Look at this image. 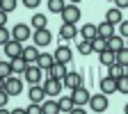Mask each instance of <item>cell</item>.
Returning <instances> with one entry per match:
<instances>
[{"mask_svg": "<svg viewBox=\"0 0 128 114\" xmlns=\"http://www.w3.org/2000/svg\"><path fill=\"white\" fill-rule=\"evenodd\" d=\"M2 53H5V57H9V59L21 57V53H23V43L16 41V39H9V41L2 46Z\"/></svg>", "mask_w": 128, "mask_h": 114, "instance_id": "cell-5", "label": "cell"}, {"mask_svg": "<svg viewBox=\"0 0 128 114\" xmlns=\"http://www.w3.org/2000/svg\"><path fill=\"white\" fill-rule=\"evenodd\" d=\"M46 16L44 14H34V16H32V27H34V30H44L46 27Z\"/></svg>", "mask_w": 128, "mask_h": 114, "instance_id": "cell-29", "label": "cell"}, {"mask_svg": "<svg viewBox=\"0 0 128 114\" xmlns=\"http://www.w3.org/2000/svg\"><path fill=\"white\" fill-rule=\"evenodd\" d=\"M126 48V39L124 37H119V34H112L110 39H108V50H112V53H119V50H124Z\"/></svg>", "mask_w": 128, "mask_h": 114, "instance_id": "cell-15", "label": "cell"}, {"mask_svg": "<svg viewBox=\"0 0 128 114\" xmlns=\"http://www.w3.org/2000/svg\"><path fill=\"white\" fill-rule=\"evenodd\" d=\"M7 101H9V94L2 89V91H0V107H5V105H7Z\"/></svg>", "mask_w": 128, "mask_h": 114, "instance_id": "cell-39", "label": "cell"}, {"mask_svg": "<svg viewBox=\"0 0 128 114\" xmlns=\"http://www.w3.org/2000/svg\"><path fill=\"white\" fill-rule=\"evenodd\" d=\"M108 75L114 78V80H119L121 75H126V69L121 66V64H112V66H108Z\"/></svg>", "mask_w": 128, "mask_h": 114, "instance_id": "cell-27", "label": "cell"}, {"mask_svg": "<svg viewBox=\"0 0 128 114\" xmlns=\"http://www.w3.org/2000/svg\"><path fill=\"white\" fill-rule=\"evenodd\" d=\"M105 21H108V23H112V25H119V23L124 21V16H121V9L112 7V9L105 14Z\"/></svg>", "mask_w": 128, "mask_h": 114, "instance_id": "cell-21", "label": "cell"}, {"mask_svg": "<svg viewBox=\"0 0 128 114\" xmlns=\"http://www.w3.org/2000/svg\"><path fill=\"white\" fill-rule=\"evenodd\" d=\"M21 57H23L28 64H37V57H39V48H37V46H28V48H23Z\"/></svg>", "mask_w": 128, "mask_h": 114, "instance_id": "cell-18", "label": "cell"}, {"mask_svg": "<svg viewBox=\"0 0 128 114\" xmlns=\"http://www.w3.org/2000/svg\"><path fill=\"white\" fill-rule=\"evenodd\" d=\"M117 64H121L124 69L128 66V48H124V50H119V53H117Z\"/></svg>", "mask_w": 128, "mask_h": 114, "instance_id": "cell-34", "label": "cell"}, {"mask_svg": "<svg viewBox=\"0 0 128 114\" xmlns=\"http://www.w3.org/2000/svg\"><path fill=\"white\" fill-rule=\"evenodd\" d=\"M9 39H12V34L7 32V27H0V46H5Z\"/></svg>", "mask_w": 128, "mask_h": 114, "instance_id": "cell-35", "label": "cell"}, {"mask_svg": "<svg viewBox=\"0 0 128 114\" xmlns=\"http://www.w3.org/2000/svg\"><path fill=\"white\" fill-rule=\"evenodd\" d=\"M96 34H98L101 39H110L112 34H114V25L108 23V21H103L101 25H96Z\"/></svg>", "mask_w": 128, "mask_h": 114, "instance_id": "cell-17", "label": "cell"}, {"mask_svg": "<svg viewBox=\"0 0 128 114\" xmlns=\"http://www.w3.org/2000/svg\"><path fill=\"white\" fill-rule=\"evenodd\" d=\"M12 114H28V110H23V107H16V110H12Z\"/></svg>", "mask_w": 128, "mask_h": 114, "instance_id": "cell-43", "label": "cell"}, {"mask_svg": "<svg viewBox=\"0 0 128 114\" xmlns=\"http://www.w3.org/2000/svg\"><path fill=\"white\" fill-rule=\"evenodd\" d=\"M110 2H112V0H110Z\"/></svg>", "mask_w": 128, "mask_h": 114, "instance_id": "cell-49", "label": "cell"}, {"mask_svg": "<svg viewBox=\"0 0 128 114\" xmlns=\"http://www.w3.org/2000/svg\"><path fill=\"white\" fill-rule=\"evenodd\" d=\"M117 91L119 94H128V75H121L117 80Z\"/></svg>", "mask_w": 128, "mask_h": 114, "instance_id": "cell-31", "label": "cell"}, {"mask_svg": "<svg viewBox=\"0 0 128 114\" xmlns=\"http://www.w3.org/2000/svg\"><path fill=\"white\" fill-rule=\"evenodd\" d=\"M12 75V66H9V59L7 62H0V78H2V80H7Z\"/></svg>", "mask_w": 128, "mask_h": 114, "instance_id": "cell-33", "label": "cell"}, {"mask_svg": "<svg viewBox=\"0 0 128 114\" xmlns=\"http://www.w3.org/2000/svg\"><path fill=\"white\" fill-rule=\"evenodd\" d=\"M124 112H126V114H128V103H126V107H124Z\"/></svg>", "mask_w": 128, "mask_h": 114, "instance_id": "cell-47", "label": "cell"}, {"mask_svg": "<svg viewBox=\"0 0 128 114\" xmlns=\"http://www.w3.org/2000/svg\"><path fill=\"white\" fill-rule=\"evenodd\" d=\"M53 57H55V62L57 64H69L71 62V57H73V50H71V48L69 46H57V50L53 53Z\"/></svg>", "mask_w": 128, "mask_h": 114, "instance_id": "cell-11", "label": "cell"}, {"mask_svg": "<svg viewBox=\"0 0 128 114\" xmlns=\"http://www.w3.org/2000/svg\"><path fill=\"white\" fill-rule=\"evenodd\" d=\"M80 34H82V39H87V41H92V39L98 37V34H96V25H92V23H85L82 30H80Z\"/></svg>", "mask_w": 128, "mask_h": 114, "instance_id": "cell-22", "label": "cell"}, {"mask_svg": "<svg viewBox=\"0 0 128 114\" xmlns=\"http://www.w3.org/2000/svg\"><path fill=\"white\" fill-rule=\"evenodd\" d=\"M78 2H82V0H71V5H78Z\"/></svg>", "mask_w": 128, "mask_h": 114, "instance_id": "cell-46", "label": "cell"}, {"mask_svg": "<svg viewBox=\"0 0 128 114\" xmlns=\"http://www.w3.org/2000/svg\"><path fill=\"white\" fill-rule=\"evenodd\" d=\"M5 21H7V11L0 9V27H5Z\"/></svg>", "mask_w": 128, "mask_h": 114, "instance_id": "cell-41", "label": "cell"}, {"mask_svg": "<svg viewBox=\"0 0 128 114\" xmlns=\"http://www.w3.org/2000/svg\"><path fill=\"white\" fill-rule=\"evenodd\" d=\"M32 39H34V46L37 48H46L48 43L53 41V34H50L48 27H44V30H34V32H32Z\"/></svg>", "mask_w": 128, "mask_h": 114, "instance_id": "cell-3", "label": "cell"}, {"mask_svg": "<svg viewBox=\"0 0 128 114\" xmlns=\"http://www.w3.org/2000/svg\"><path fill=\"white\" fill-rule=\"evenodd\" d=\"M53 64H55V57H53V55H48V53H39V57H37V66H39L41 71L50 69Z\"/></svg>", "mask_w": 128, "mask_h": 114, "instance_id": "cell-19", "label": "cell"}, {"mask_svg": "<svg viewBox=\"0 0 128 114\" xmlns=\"http://www.w3.org/2000/svg\"><path fill=\"white\" fill-rule=\"evenodd\" d=\"M0 114H12L9 110H5V107H0Z\"/></svg>", "mask_w": 128, "mask_h": 114, "instance_id": "cell-44", "label": "cell"}, {"mask_svg": "<svg viewBox=\"0 0 128 114\" xmlns=\"http://www.w3.org/2000/svg\"><path fill=\"white\" fill-rule=\"evenodd\" d=\"M62 85L66 87V89H78V87H82V75L80 73H76V71H69L66 75H64V80H62Z\"/></svg>", "mask_w": 128, "mask_h": 114, "instance_id": "cell-8", "label": "cell"}, {"mask_svg": "<svg viewBox=\"0 0 128 114\" xmlns=\"http://www.w3.org/2000/svg\"><path fill=\"white\" fill-rule=\"evenodd\" d=\"M5 91H7L9 96H18V94L23 91V80H21V78L9 75V78L5 80Z\"/></svg>", "mask_w": 128, "mask_h": 114, "instance_id": "cell-7", "label": "cell"}, {"mask_svg": "<svg viewBox=\"0 0 128 114\" xmlns=\"http://www.w3.org/2000/svg\"><path fill=\"white\" fill-rule=\"evenodd\" d=\"M78 53H80V55H89V53H92V41L80 39V41H78Z\"/></svg>", "mask_w": 128, "mask_h": 114, "instance_id": "cell-30", "label": "cell"}, {"mask_svg": "<svg viewBox=\"0 0 128 114\" xmlns=\"http://www.w3.org/2000/svg\"><path fill=\"white\" fill-rule=\"evenodd\" d=\"M0 62H2V59H0Z\"/></svg>", "mask_w": 128, "mask_h": 114, "instance_id": "cell-50", "label": "cell"}, {"mask_svg": "<svg viewBox=\"0 0 128 114\" xmlns=\"http://www.w3.org/2000/svg\"><path fill=\"white\" fill-rule=\"evenodd\" d=\"M66 73H69V71H66V64H57V62L53 64L50 69L44 71L46 78H53V80H64V75H66Z\"/></svg>", "mask_w": 128, "mask_h": 114, "instance_id": "cell-10", "label": "cell"}, {"mask_svg": "<svg viewBox=\"0 0 128 114\" xmlns=\"http://www.w3.org/2000/svg\"><path fill=\"white\" fill-rule=\"evenodd\" d=\"M69 114H87V112H85V107H73Z\"/></svg>", "mask_w": 128, "mask_h": 114, "instance_id": "cell-42", "label": "cell"}, {"mask_svg": "<svg viewBox=\"0 0 128 114\" xmlns=\"http://www.w3.org/2000/svg\"><path fill=\"white\" fill-rule=\"evenodd\" d=\"M101 64H103V66H112V64H117V53L103 50V53H101Z\"/></svg>", "mask_w": 128, "mask_h": 114, "instance_id": "cell-25", "label": "cell"}, {"mask_svg": "<svg viewBox=\"0 0 128 114\" xmlns=\"http://www.w3.org/2000/svg\"><path fill=\"white\" fill-rule=\"evenodd\" d=\"M41 112H44V114H60L57 101H44V103H41Z\"/></svg>", "mask_w": 128, "mask_h": 114, "instance_id": "cell-23", "label": "cell"}, {"mask_svg": "<svg viewBox=\"0 0 128 114\" xmlns=\"http://www.w3.org/2000/svg\"><path fill=\"white\" fill-rule=\"evenodd\" d=\"M28 96H30V103H44L46 101V91H44V87H39V85H30V91H28Z\"/></svg>", "mask_w": 128, "mask_h": 114, "instance_id": "cell-13", "label": "cell"}, {"mask_svg": "<svg viewBox=\"0 0 128 114\" xmlns=\"http://www.w3.org/2000/svg\"><path fill=\"white\" fill-rule=\"evenodd\" d=\"M2 89H5V80L0 78V91H2Z\"/></svg>", "mask_w": 128, "mask_h": 114, "instance_id": "cell-45", "label": "cell"}, {"mask_svg": "<svg viewBox=\"0 0 128 114\" xmlns=\"http://www.w3.org/2000/svg\"><path fill=\"white\" fill-rule=\"evenodd\" d=\"M57 105H60V112H71L76 105H73V98L71 96H62V98L57 101Z\"/></svg>", "mask_w": 128, "mask_h": 114, "instance_id": "cell-26", "label": "cell"}, {"mask_svg": "<svg viewBox=\"0 0 128 114\" xmlns=\"http://www.w3.org/2000/svg\"><path fill=\"white\" fill-rule=\"evenodd\" d=\"M9 66H12V73H25V69L30 64L23 57H14V59H9Z\"/></svg>", "mask_w": 128, "mask_h": 114, "instance_id": "cell-20", "label": "cell"}, {"mask_svg": "<svg viewBox=\"0 0 128 114\" xmlns=\"http://www.w3.org/2000/svg\"><path fill=\"white\" fill-rule=\"evenodd\" d=\"M112 2L117 5V9H126L128 7V0H112Z\"/></svg>", "mask_w": 128, "mask_h": 114, "instance_id": "cell-40", "label": "cell"}, {"mask_svg": "<svg viewBox=\"0 0 128 114\" xmlns=\"http://www.w3.org/2000/svg\"><path fill=\"white\" fill-rule=\"evenodd\" d=\"M32 37V27L30 25H25V23H18V25H14L12 27V39H16V41H28Z\"/></svg>", "mask_w": 128, "mask_h": 114, "instance_id": "cell-4", "label": "cell"}, {"mask_svg": "<svg viewBox=\"0 0 128 114\" xmlns=\"http://www.w3.org/2000/svg\"><path fill=\"white\" fill-rule=\"evenodd\" d=\"M60 16H62L64 23H73V25H76V23L80 21V16H82V14H80V7H78V5H66V7L62 9Z\"/></svg>", "mask_w": 128, "mask_h": 114, "instance_id": "cell-1", "label": "cell"}, {"mask_svg": "<svg viewBox=\"0 0 128 114\" xmlns=\"http://www.w3.org/2000/svg\"><path fill=\"white\" fill-rule=\"evenodd\" d=\"M126 48H128V39H126Z\"/></svg>", "mask_w": 128, "mask_h": 114, "instance_id": "cell-48", "label": "cell"}, {"mask_svg": "<svg viewBox=\"0 0 128 114\" xmlns=\"http://www.w3.org/2000/svg\"><path fill=\"white\" fill-rule=\"evenodd\" d=\"M46 5H48V11H50V14H62V9L66 7L64 0H48Z\"/></svg>", "mask_w": 128, "mask_h": 114, "instance_id": "cell-28", "label": "cell"}, {"mask_svg": "<svg viewBox=\"0 0 128 114\" xmlns=\"http://www.w3.org/2000/svg\"><path fill=\"white\" fill-rule=\"evenodd\" d=\"M71 98H73V105H76V107H85V105H89V98H92V94H89L85 87H78V89H73Z\"/></svg>", "mask_w": 128, "mask_h": 114, "instance_id": "cell-6", "label": "cell"}, {"mask_svg": "<svg viewBox=\"0 0 128 114\" xmlns=\"http://www.w3.org/2000/svg\"><path fill=\"white\" fill-rule=\"evenodd\" d=\"M60 37H62L64 41L76 39V37H78V27H76L73 23H62V27H60Z\"/></svg>", "mask_w": 128, "mask_h": 114, "instance_id": "cell-14", "label": "cell"}, {"mask_svg": "<svg viewBox=\"0 0 128 114\" xmlns=\"http://www.w3.org/2000/svg\"><path fill=\"white\" fill-rule=\"evenodd\" d=\"M39 2H41V0H23V5H25L28 9H34V7H39Z\"/></svg>", "mask_w": 128, "mask_h": 114, "instance_id": "cell-38", "label": "cell"}, {"mask_svg": "<svg viewBox=\"0 0 128 114\" xmlns=\"http://www.w3.org/2000/svg\"><path fill=\"white\" fill-rule=\"evenodd\" d=\"M101 94H117V80L114 78H110V75H105L103 80H101Z\"/></svg>", "mask_w": 128, "mask_h": 114, "instance_id": "cell-16", "label": "cell"}, {"mask_svg": "<svg viewBox=\"0 0 128 114\" xmlns=\"http://www.w3.org/2000/svg\"><path fill=\"white\" fill-rule=\"evenodd\" d=\"M28 114H44V112H41V105H39V103H32V105L28 107Z\"/></svg>", "mask_w": 128, "mask_h": 114, "instance_id": "cell-37", "label": "cell"}, {"mask_svg": "<svg viewBox=\"0 0 128 114\" xmlns=\"http://www.w3.org/2000/svg\"><path fill=\"white\" fill-rule=\"evenodd\" d=\"M103 50H108V39H101V37H96V39H92V53H103Z\"/></svg>", "mask_w": 128, "mask_h": 114, "instance_id": "cell-24", "label": "cell"}, {"mask_svg": "<svg viewBox=\"0 0 128 114\" xmlns=\"http://www.w3.org/2000/svg\"><path fill=\"white\" fill-rule=\"evenodd\" d=\"M62 80H53V78H46V82H44V91L46 96H60L62 94Z\"/></svg>", "mask_w": 128, "mask_h": 114, "instance_id": "cell-12", "label": "cell"}, {"mask_svg": "<svg viewBox=\"0 0 128 114\" xmlns=\"http://www.w3.org/2000/svg\"><path fill=\"white\" fill-rule=\"evenodd\" d=\"M0 9L7 11V14H12L16 9V0H0Z\"/></svg>", "mask_w": 128, "mask_h": 114, "instance_id": "cell-32", "label": "cell"}, {"mask_svg": "<svg viewBox=\"0 0 128 114\" xmlns=\"http://www.w3.org/2000/svg\"><path fill=\"white\" fill-rule=\"evenodd\" d=\"M108 105H110V101H108V96L105 94H92V98H89V107H92V112H105L108 110Z\"/></svg>", "mask_w": 128, "mask_h": 114, "instance_id": "cell-2", "label": "cell"}, {"mask_svg": "<svg viewBox=\"0 0 128 114\" xmlns=\"http://www.w3.org/2000/svg\"><path fill=\"white\" fill-rule=\"evenodd\" d=\"M119 37L128 39V21H121V23H119Z\"/></svg>", "mask_w": 128, "mask_h": 114, "instance_id": "cell-36", "label": "cell"}, {"mask_svg": "<svg viewBox=\"0 0 128 114\" xmlns=\"http://www.w3.org/2000/svg\"><path fill=\"white\" fill-rule=\"evenodd\" d=\"M23 75L28 78V85H39V82H41V78H44V71L37 66V64H30V66L25 69Z\"/></svg>", "mask_w": 128, "mask_h": 114, "instance_id": "cell-9", "label": "cell"}]
</instances>
